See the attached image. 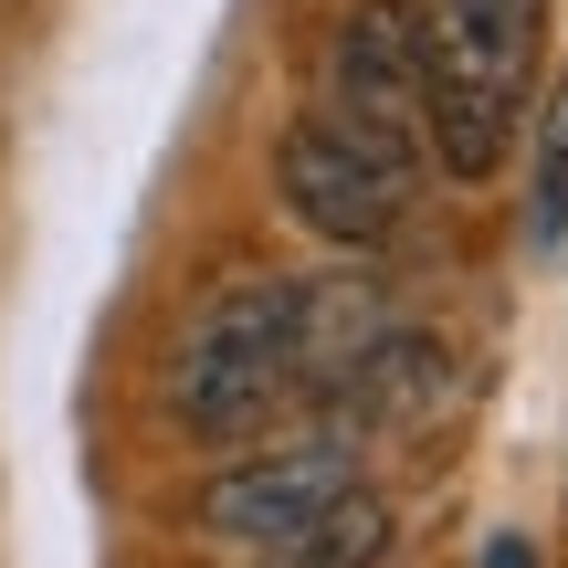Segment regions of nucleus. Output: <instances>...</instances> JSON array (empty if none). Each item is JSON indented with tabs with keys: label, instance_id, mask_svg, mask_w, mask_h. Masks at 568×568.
<instances>
[{
	"label": "nucleus",
	"instance_id": "nucleus-1",
	"mask_svg": "<svg viewBox=\"0 0 568 568\" xmlns=\"http://www.w3.org/2000/svg\"><path fill=\"white\" fill-rule=\"evenodd\" d=\"M422 11V148L453 180H495L527 126L548 0H410Z\"/></svg>",
	"mask_w": 568,
	"mask_h": 568
},
{
	"label": "nucleus",
	"instance_id": "nucleus-2",
	"mask_svg": "<svg viewBox=\"0 0 568 568\" xmlns=\"http://www.w3.org/2000/svg\"><path fill=\"white\" fill-rule=\"evenodd\" d=\"M284 400H305V347H295V274H253L232 295L201 305V326L180 337L169 368V410L201 443H243Z\"/></svg>",
	"mask_w": 568,
	"mask_h": 568
},
{
	"label": "nucleus",
	"instance_id": "nucleus-3",
	"mask_svg": "<svg viewBox=\"0 0 568 568\" xmlns=\"http://www.w3.org/2000/svg\"><path fill=\"white\" fill-rule=\"evenodd\" d=\"M274 201L295 211L316 243L368 253V243H389L400 211H410V159L379 148L368 126H347L337 105H316V116H295L284 148H274Z\"/></svg>",
	"mask_w": 568,
	"mask_h": 568
},
{
	"label": "nucleus",
	"instance_id": "nucleus-4",
	"mask_svg": "<svg viewBox=\"0 0 568 568\" xmlns=\"http://www.w3.org/2000/svg\"><path fill=\"white\" fill-rule=\"evenodd\" d=\"M337 495H358V432L326 422V432H305V443L232 453V464L190 495V516H201V537H222V548L284 558L326 506H337Z\"/></svg>",
	"mask_w": 568,
	"mask_h": 568
},
{
	"label": "nucleus",
	"instance_id": "nucleus-5",
	"mask_svg": "<svg viewBox=\"0 0 568 568\" xmlns=\"http://www.w3.org/2000/svg\"><path fill=\"white\" fill-rule=\"evenodd\" d=\"M337 105L347 126H368L379 148L422 159V11L410 0H358L337 32Z\"/></svg>",
	"mask_w": 568,
	"mask_h": 568
},
{
	"label": "nucleus",
	"instance_id": "nucleus-6",
	"mask_svg": "<svg viewBox=\"0 0 568 568\" xmlns=\"http://www.w3.org/2000/svg\"><path fill=\"white\" fill-rule=\"evenodd\" d=\"M453 389H464L453 337H432V326H400V316H389L379 337L337 368L326 422H337V432H422V422H443V410H453Z\"/></svg>",
	"mask_w": 568,
	"mask_h": 568
},
{
	"label": "nucleus",
	"instance_id": "nucleus-7",
	"mask_svg": "<svg viewBox=\"0 0 568 568\" xmlns=\"http://www.w3.org/2000/svg\"><path fill=\"white\" fill-rule=\"evenodd\" d=\"M379 558H389V506L358 485V495H337V506H326L274 568H379Z\"/></svg>",
	"mask_w": 568,
	"mask_h": 568
},
{
	"label": "nucleus",
	"instance_id": "nucleus-8",
	"mask_svg": "<svg viewBox=\"0 0 568 568\" xmlns=\"http://www.w3.org/2000/svg\"><path fill=\"white\" fill-rule=\"evenodd\" d=\"M537 243L568 253V84L548 95V116H537Z\"/></svg>",
	"mask_w": 568,
	"mask_h": 568
},
{
	"label": "nucleus",
	"instance_id": "nucleus-9",
	"mask_svg": "<svg viewBox=\"0 0 568 568\" xmlns=\"http://www.w3.org/2000/svg\"><path fill=\"white\" fill-rule=\"evenodd\" d=\"M485 568H537V558H527V537H495V548H485Z\"/></svg>",
	"mask_w": 568,
	"mask_h": 568
}]
</instances>
